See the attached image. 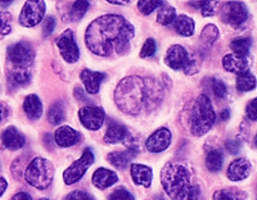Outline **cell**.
<instances>
[{
	"label": "cell",
	"mask_w": 257,
	"mask_h": 200,
	"mask_svg": "<svg viewBox=\"0 0 257 200\" xmlns=\"http://www.w3.org/2000/svg\"><path fill=\"white\" fill-rule=\"evenodd\" d=\"M164 4V2H161V0H157V2H153V0L143 2V0H142V2H138V9L141 11L142 15L149 16L152 12H155L156 9L161 8Z\"/></svg>",
	"instance_id": "obj_36"
},
{
	"label": "cell",
	"mask_w": 257,
	"mask_h": 200,
	"mask_svg": "<svg viewBox=\"0 0 257 200\" xmlns=\"http://www.w3.org/2000/svg\"><path fill=\"white\" fill-rule=\"evenodd\" d=\"M161 98L160 85L155 80L128 76L121 80L114 90L117 107L127 114H139L155 105Z\"/></svg>",
	"instance_id": "obj_2"
},
{
	"label": "cell",
	"mask_w": 257,
	"mask_h": 200,
	"mask_svg": "<svg viewBox=\"0 0 257 200\" xmlns=\"http://www.w3.org/2000/svg\"><path fill=\"white\" fill-rule=\"evenodd\" d=\"M219 38V29L215 25H207L201 32V41L206 45H212Z\"/></svg>",
	"instance_id": "obj_34"
},
{
	"label": "cell",
	"mask_w": 257,
	"mask_h": 200,
	"mask_svg": "<svg viewBox=\"0 0 257 200\" xmlns=\"http://www.w3.org/2000/svg\"><path fill=\"white\" fill-rule=\"evenodd\" d=\"M161 183L171 200H189L192 182L190 173L184 164L169 162L161 171Z\"/></svg>",
	"instance_id": "obj_3"
},
{
	"label": "cell",
	"mask_w": 257,
	"mask_h": 200,
	"mask_svg": "<svg viewBox=\"0 0 257 200\" xmlns=\"http://www.w3.org/2000/svg\"><path fill=\"white\" fill-rule=\"evenodd\" d=\"M109 4H113V6H126L128 4V0H125V2H120V0H108Z\"/></svg>",
	"instance_id": "obj_48"
},
{
	"label": "cell",
	"mask_w": 257,
	"mask_h": 200,
	"mask_svg": "<svg viewBox=\"0 0 257 200\" xmlns=\"http://www.w3.org/2000/svg\"><path fill=\"white\" fill-rule=\"evenodd\" d=\"M220 18L224 24L237 29L248 18V9L243 2H228L221 6Z\"/></svg>",
	"instance_id": "obj_9"
},
{
	"label": "cell",
	"mask_w": 257,
	"mask_h": 200,
	"mask_svg": "<svg viewBox=\"0 0 257 200\" xmlns=\"http://www.w3.org/2000/svg\"><path fill=\"white\" fill-rule=\"evenodd\" d=\"M66 119V109H64V104L62 102H56L52 104L48 109V121L52 123L53 126L61 125L62 122Z\"/></svg>",
	"instance_id": "obj_26"
},
{
	"label": "cell",
	"mask_w": 257,
	"mask_h": 200,
	"mask_svg": "<svg viewBox=\"0 0 257 200\" xmlns=\"http://www.w3.org/2000/svg\"><path fill=\"white\" fill-rule=\"evenodd\" d=\"M63 200H94V197L86 191L75 190V191H71L70 194L66 195V196L63 197Z\"/></svg>",
	"instance_id": "obj_41"
},
{
	"label": "cell",
	"mask_w": 257,
	"mask_h": 200,
	"mask_svg": "<svg viewBox=\"0 0 257 200\" xmlns=\"http://www.w3.org/2000/svg\"><path fill=\"white\" fill-rule=\"evenodd\" d=\"M12 31V15L0 11V39H4Z\"/></svg>",
	"instance_id": "obj_35"
},
{
	"label": "cell",
	"mask_w": 257,
	"mask_h": 200,
	"mask_svg": "<svg viewBox=\"0 0 257 200\" xmlns=\"http://www.w3.org/2000/svg\"><path fill=\"white\" fill-rule=\"evenodd\" d=\"M222 163H224V157L220 150H211L206 155V167L210 172H219L222 168Z\"/></svg>",
	"instance_id": "obj_30"
},
{
	"label": "cell",
	"mask_w": 257,
	"mask_h": 200,
	"mask_svg": "<svg viewBox=\"0 0 257 200\" xmlns=\"http://www.w3.org/2000/svg\"><path fill=\"white\" fill-rule=\"evenodd\" d=\"M212 200H247V194L238 188H221L213 192Z\"/></svg>",
	"instance_id": "obj_27"
},
{
	"label": "cell",
	"mask_w": 257,
	"mask_h": 200,
	"mask_svg": "<svg viewBox=\"0 0 257 200\" xmlns=\"http://www.w3.org/2000/svg\"><path fill=\"white\" fill-rule=\"evenodd\" d=\"M210 82L211 91H212V94L215 95V98L222 99L224 96H226V94H228V87H226V85H225L221 80L211 79Z\"/></svg>",
	"instance_id": "obj_37"
},
{
	"label": "cell",
	"mask_w": 257,
	"mask_h": 200,
	"mask_svg": "<svg viewBox=\"0 0 257 200\" xmlns=\"http://www.w3.org/2000/svg\"><path fill=\"white\" fill-rule=\"evenodd\" d=\"M90 3L89 2H75V3L71 6L70 9V18L73 22H79L82 17L85 16V13L88 12Z\"/></svg>",
	"instance_id": "obj_32"
},
{
	"label": "cell",
	"mask_w": 257,
	"mask_h": 200,
	"mask_svg": "<svg viewBox=\"0 0 257 200\" xmlns=\"http://www.w3.org/2000/svg\"><path fill=\"white\" fill-rule=\"evenodd\" d=\"M7 187H8V182L4 177H0V197L3 196V194L6 192Z\"/></svg>",
	"instance_id": "obj_46"
},
{
	"label": "cell",
	"mask_w": 257,
	"mask_h": 200,
	"mask_svg": "<svg viewBox=\"0 0 257 200\" xmlns=\"http://www.w3.org/2000/svg\"><path fill=\"white\" fill-rule=\"evenodd\" d=\"M165 64L174 71H181L187 75H193L199 70V63L196 58L179 44L171 45L165 55Z\"/></svg>",
	"instance_id": "obj_6"
},
{
	"label": "cell",
	"mask_w": 257,
	"mask_h": 200,
	"mask_svg": "<svg viewBox=\"0 0 257 200\" xmlns=\"http://www.w3.org/2000/svg\"><path fill=\"white\" fill-rule=\"evenodd\" d=\"M251 162L247 158H237L229 164L226 176L233 182H238V181L245 180L251 174Z\"/></svg>",
	"instance_id": "obj_14"
},
{
	"label": "cell",
	"mask_w": 257,
	"mask_h": 200,
	"mask_svg": "<svg viewBox=\"0 0 257 200\" xmlns=\"http://www.w3.org/2000/svg\"><path fill=\"white\" fill-rule=\"evenodd\" d=\"M80 79L84 84L85 89L90 95L98 94L100 89V84L105 79V73L103 72H94L90 70H84L80 73Z\"/></svg>",
	"instance_id": "obj_21"
},
{
	"label": "cell",
	"mask_w": 257,
	"mask_h": 200,
	"mask_svg": "<svg viewBox=\"0 0 257 200\" xmlns=\"http://www.w3.org/2000/svg\"><path fill=\"white\" fill-rule=\"evenodd\" d=\"M107 200H135L134 195L125 187H118L111 192Z\"/></svg>",
	"instance_id": "obj_39"
},
{
	"label": "cell",
	"mask_w": 257,
	"mask_h": 200,
	"mask_svg": "<svg viewBox=\"0 0 257 200\" xmlns=\"http://www.w3.org/2000/svg\"><path fill=\"white\" fill-rule=\"evenodd\" d=\"M8 79V84L11 87H21L25 86L30 82L31 80V73L29 70H24V68H16L12 67V70L9 71L7 75Z\"/></svg>",
	"instance_id": "obj_24"
},
{
	"label": "cell",
	"mask_w": 257,
	"mask_h": 200,
	"mask_svg": "<svg viewBox=\"0 0 257 200\" xmlns=\"http://www.w3.org/2000/svg\"><path fill=\"white\" fill-rule=\"evenodd\" d=\"M225 148H226V150H228L229 153L233 154V155L238 154L240 150L239 142H237L235 140H229V141L225 142Z\"/></svg>",
	"instance_id": "obj_43"
},
{
	"label": "cell",
	"mask_w": 257,
	"mask_h": 200,
	"mask_svg": "<svg viewBox=\"0 0 257 200\" xmlns=\"http://www.w3.org/2000/svg\"><path fill=\"white\" fill-rule=\"evenodd\" d=\"M95 157L94 153L90 149H85L81 157L72 163L66 171L63 172V181L66 185H73V183L79 182L84 174L86 173L90 165L93 164Z\"/></svg>",
	"instance_id": "obj_8"
},
{
	"label": "cell",
	"mask_w": 257,
	"mask_h": 200,
	"mask_svg": "<svg viewBox=\"0 0 257 200\" xmlns=\"http://www.w3.org/2000/svg\"><path fill=\"white\" fill-rule=\"evenodd\" d=\"M221 63L225 71H228V72L231 73H237V75L243 72H248L249 67H251L247 57H240V55L235 54H226L222 58Z\"/></svg>",
	"instance_id": "obj_19"
},
{
	"label": "cell",
	"mask_w": 257,
	"mask_h": 200,
	"mask_svg": "<svg viewBox=\"0 0 257 200\" xmlns=\"http://www.w3.org/2000/svg\"><path fill=\"white\" fill-rule=\"evenodd\" d=\"M57 47L61 52L62 58L67 63H76L80 58V50L72 30H66L57 39Z\"/></svg>",
	"instance_id": "obj_11"
},
{
	"label": "cell",
	"mask_w": 257,
	"mask_h": 200,
	"mask_svg": "<svg viewBox=\"0 0 257 200\" xmlns=\"http://www.w3.org/2000/svg\"><path fill=\"white\" fill-rule=\"evenodd\" d=\"M216 113L212 103L206 94H201L196 99L190 114V132L197 137H201L208 132L215 125Z\"/></svg>",
	"instance_id": "obj_4"
},
{
	"label": "cell",
	"mask_w": 257,
	"mask_h": 200,
	"mask_svg": "<svg viewBox=\"0 0 257 200\" xmlns=\"http://www.w3.org/2000/svg\"><path fill=\"white\" fill-rule=\"evenodd\" d=\"M9 114H11V109H9L8 105L4 104V103H0V125L8 119Z\"/></svg>",
	"instance_id": "obj_44"
},
{
	"label": "cell",
	"mask_w": 257,
	"mask_h": 200,
	"mask_svg": "<svg viewBox=\"0 0 257 200\" xmlns=\"http://www.w3.org/2000/svg\"><path fill=\"white\" fill-rule=\"evenodd\" d=\"M252 47V40L249 38H238L234 39L230 43V49L233 50V54L240 55V57H247L249 54V50Z\"/></svg>",
	"instance_id": "obj_31"
},
{
	"label": "cell",
	"mask_w": 257,
	"mask_h": 200,
	"mask_svg": "<svg viewBox=\"0 0 257 200\" xmlns=\"http://www.w3.org/2000/svg\"><path fill=\"white\" fill-rule=\"evenodd\" d=\"M11 200H32V196L29 194V192L21 191L13 195V196L11 197Z\"/></svg>",
	"instance_id": "obj_45"
},
{
	"label": "cell",
	"mask_w": 257,
	"mask_h": 200,
	"mask_svg": "<svg viewBox=\"0 0 257 200\" xmlns=\"http://www.w3.org/2000/svg\"><path fill=\"white\" fill-rule=\"evenodd\" d=\"M135 29L120 15H104L95 18L85 32V43L93 54L120 57L130 49Z\"/></svg>",
	"instance_id": "obj_1"
},
{
	"label": "cell",
	"mask_w": 257,
	"mask_h": 200,
	"mask_svg": "<svg viewBox=\"0 0 257 200\" xmlns=\"http://www.w3.org/2000/svg\"><path fill=\"white\" fill-rule=\"evenodd\" d=\"M24 110L26 113L27 118L31 121H36L43 114V103L40 98L35 94H30L24 100Z\"/></svg>",
	"instance_id": "obj_23"
},
{
	"label": "cell",
	"mask_w": 257,
	"mask_h": 200,
	"mask_svg": "<svg viewBox=\"0 0 257 200\" xmlns=\"http://www.w3.org/2000/svg\"><path fill=\"white\" fill-rule=\"evenodd\" d=\"M152 200H165V199H162V197H161V196H156V197H153Z\"/></svg>",
	"instance_id": "obj_50"
},
{
	"label": "cell",
	"mask_w": 257,
	"mask_h": 200,
	"mask_svg": "<svg viewBox=\"0 0 257 200\" xmlns=\"http://www.w3.org/2000/svg\"><path fill=\"white\" fill-rule=\"evenodd\" d=\"M105 112L96 105H85L79 110V119L86 130H99L104 123Z\"/></svg>",
	"instance_id": "obj_12"
},
{
	"label": "cell",
	"mask_w": 257,
	"mask_h": 200,
	"mask_svg": "<svg viewBox=\"0 0 257 200\" xmlns=\"http://www.w3.org/2000/svg\"><path fill=\"white\" fill-rule=\"evenodd\" d=\"M220 118H221V121H226V119L230 118V110L229 109H224L220 113Z\"/></svg>",
	"instance_id": "obj_47"
},
{
	"label": "cell",
	"mask_w": 257,
	"mask_h": 200,
	"mask_svg": "<svg viewBox=\"0 0 257 200\" xmlns=\"http://www.w3.org/2000/svg\"><path fill=\"white\" fill-rule=\"evenodd\" d=\"M130 174H132V178L135 185L143 186V187H149L152 185L153 171L148 165L141 164V163H133L130 165Z\"/></svg>",
	"instance_id": "obj_18"
},
{
	"label": "cell",
	"mask_w": 257,
	"mask_h": 200,
	"mask_svg": "<svg viewBox=\"0 0 257 200\" xmlns=\"http://www.w3.org/2000/svg\"><path fill=\"white\" fill-rule=\"evenodd\" d=\"M45 6L44 2L41 0H29L24 4L22 9H21L20 17V25L25 27H35L40 24L45 15Z\"/></svg>",
	"instance_id": "obj_10"
},
{
	"label": "cell",
	"mask_w": 257,
	"mask_h": 200,
	"mask_svg": "<svg viewBox=\"0 0 257 200\" xmlns=\"http://www.w3.org/2000/svg\"><path fill=\"white\" fill-rule=\"evenodd\" d=\"M256 103H257V99H252V100H249L248 104H247V107H245V112H247V116H248V118L251 119V121H256L257 119V109H256Z\"/></svg>",
	"instance_id": "obj_42"
},
{
	"label": "cell",
	"mask_w": 257,
	"mask_h": 200,
	"mask_svg": "<svg viewBox=\"0 0 257 200\" xmlns=\"http://www.w3.org/2000/svg\"><path fill=\"white\" fill-rule=\"evenodd\" d=\"M7 55H8V61L12 63V67L16 68L29 70L35 61V50L26 41H20L9 45L7 49Z\"/></svg>",
	"instance_id": "obj_7"
},
{
	"label": "cell",
	"mask_w": 257,
	"mask_h": 200,
	"mask_svg": "<svg viewBox=\"0 0 257 200\" xmlns=\"http://www.w3.org/2000/svg\"><path fill=\"white\" fill-rule=\"evenodd\" d=\"M53 178H54V165L45 158H34L25 169L26 182L38 190H45L49 187L53 182Z\"/></svg>",
	"instance_id": "obj_5"
},
{
	"label": "cell",
	"mask_w": 257,
	"mask_h": 200,
	"mask_svg": "<svg viewBox=\"0 0 257 200\" xmlns=\"http://www.w3.org/2000/svg\"><path fill=\"white\" fill-rule=\"evenodd\" d=\"M170 144H171V132L169 128L161 127L147 139L146 148L151 153H162L169 148Z\"/></svg>",
	"instance_id": "obj_13"
},
{
	"label": "cell",
	"mask_w": 257,
	"mask_h": 200,
	"mask_svg": "<svg viewBox=\"0 0 257 200\" xmlns=\"http://www.w3.org/2000/svg\"><path fill=\"white\" fill-rule=\"evenodd\" d=\"M2 144L8 150L16 151L24 148L26 144V139H25L24 133L18 131L17 127L9 126L2 133Z\"/></svg>",
	"instance_id": "obj_15"
},
{
	"label": "cell",
	"mask_w": 257,
	"mask_h": 200,
	"mask_svg": "<svg viewBox=\"0 0 257 200\" xmlns=\"http://www.w3.org/2000/svg\"><path fill=\"white\" fill-rule=\"evenodd\" d=\"M56 18L52 17V16H49V17L45 18L44 21H43V32H44V38H48V36H50L54 32V30H56Z\"/></svg>",
	"instance_id": "obj_40"
},
{
	"label": "cell",
	"mask_w": 257,
	"mask_h": 200,
	"mask_svg": "<svg viewBox=\"0 0 257 200\" xmlns=\"http://www.w3.org/2000/svg\"><path fill=\"white\" fill-rule=\"evenodd\" d=\"M40 200H49V199H40Z\"/></svg>",
	"instance_id": "obj_51"
},
{
	"label": "cell",
	"mask_w": 257,
	"mask_h": 200,
	"mask_svg": "<svg viewBox=\"0 0 257 200\" xmlns=\"http://www.w3.org/2000/svg\"><path fill=\"white\" fill-rule=\"evenodd\" d=\"M189 6L199 9L203 17H211L216 15V9L219 4L216 2H196V3H189Z\"/></svg>",
	"instance_id": "obj_33"
},
{
	"label": "cell",
	"mask_w": 257,
	"mask_h": 200,
	"mask_svg": "<svg viewBox=\"0 0 257 200\" xmlns=\"http://www.w3.org/2000/svg\"><path fill=\"white\" fill-rule=\"evenodd\" d=\"M127 139H130L127 128L116 122L108 126L104 133V137H103L105 144H118V142H125Z\"/></svg>",
	"instance_id": "obj_22"
},
{
	"label": "cell",
	"mask_w": 257,
	"mask_h": 200,
	"mask_svg": "<svg viewBox=\"0 0 257 200\" xmlns=\"http://www.w3.org/2000/svg\"><path fill=\"white\" fill-rule=\"evenodd\" d=\"M117 181H118V176H117L116 172L108 168H98L91 176V182L99 190L111 187Z\"/></svg>",
	"instance_id": "obj_20"
},
{
	"label": "cell",
	"mask_w": 257,
	"mask_h": 200,
	"mask_svg": "<svg viewBox=\"0 0 257 200\" xmlns=\"http://www.w3.org/2000/svg\"><path fill=\"white\" fill-rule=\"evenodd\" d=\"M156 52H157V43H156L155 39L148 38L142 47L141 57L142 58H149V57L155 55Z\"/></svg>",
	"instance_id": "obj_38"
},
{
	"label": "cell",
	"mask_w": 257,
	"mask_h": 200,
	"mask_svg": "<svg viewBox=\"0 0 257 200\" xmlns=\"http://www.w3.org/2000/svg\"><path fill=\"white\" fill-rule=\"evenodd\" d=\"M12 4V2H9V0H0V6L2 7H8Z\"/></svg>",
	"instance_id": "obj_49"
},
{
	"label": "cell",
	"mask_w": 257,
	"mask_h": 200,
	"mask_svg": "<svg viewBox=\"0 0 257 200\" xmlns=\"http://www.w3.org/2000/svg\"><path fill=\"white\" fill-rule=\"evenodd\" d=\"M176 18V9L174 7L169 6V4H164V6L158 8L157 13V22L162 26H169V25L174 24V21Z\"/></svg>",
	"instance_id": "obj_28"
},
{
	"label": "cell",
	"mask_w": 257,
	"mask_h": 200,
	"mask_svg": "<svg viewBox=\"0 0 257 200\" xmlns=\"http://www.w3.org/2000/svg\"><path fill=\"white\" fill-rule=\"evenodd\" d=\"M80 139H81V135L79 131L70 126H61L57 128L56 133H54V140H56L57 145L62 146V148H70V146L76 145Z\"/></svg>",
	"instance_id": "obj_17"
},
{
	"label": "cell",
	"mask_w": 257,
	"mask_h": 200,
	"mask_svg": "<svg viewBox=\"0 0 257 200\" xmlns=\"http://www.w3.org/2000/svg\"><path fill=\"white\" fill-rule=\"evenodd\" d=\"M235 86L239 91H251L256 87V77L251 72H243L237 75Z\"/></svg>",
	"instance_id": "obj_29"
},
{
	"label": "cell",
	"mask_w": 257,
	"mask_h": 200,
	"mask_svg": "<svg viewBox=\"0 0 257 200\" xmlns=\"http://www.w3.org/2000/svg\"><path fill=\"white\" fill-rule=\"evenodd\" d=\"M138 146H134L133 144H128L127 149L125 151H112L107 155V160L114 165L118 169H125L130 162L137 157Z\"/></svg>",
	"instance_id": "obj_16"
},
{
	"label": "cell",
	"mask_w": 257,
	"mask_h": 200,
	"mask_svg": "<svg viewBox=\"0 0 257 200\" xmlns=\"http://www.w3.org/2000/svg\"><path fill=\"white\" fill-rule=\"evenodd\" d=\"M174 27H175V31L178 32L180 36H192L194 34V30H196V22L189 17V16L180 15L175 18L174 21Z\"/></svg>",
	"instance_id": "obj_25"
}]
</instances>
